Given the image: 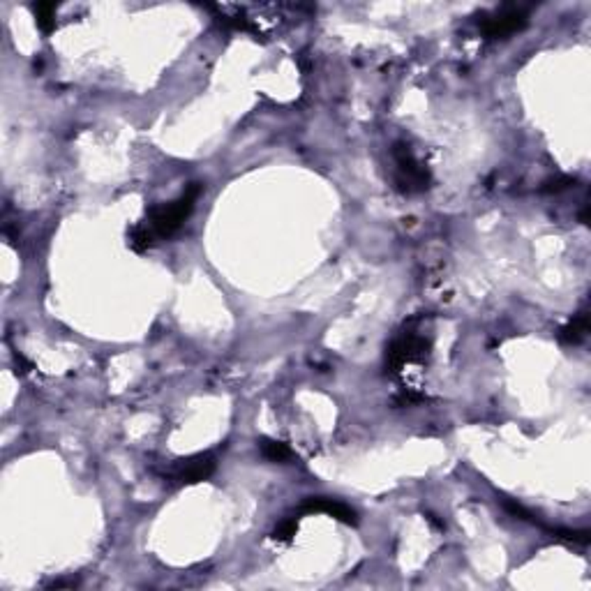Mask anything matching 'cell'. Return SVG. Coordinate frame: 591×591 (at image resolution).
Masks as SVG:
<instances>
[{"label":"cell","mask_w":591,"mask_h":591,"mask_svg":"<svg viewBox=\"0 0 591 591\" xmlns=\"http://www.w3.org/2000/svg\"><path fill=\"white\" fill-rule=\"evenodd\" d=\"M501 504H504V508L508 513H511L513 517H517V520H524V522H536L533 520V515L526 511V508L522 506V504H517V501H513V499H508V497H501Z\"/></svg>","instance_id":"cell-14"},{"label":"cell","mask_w":591,"mask_h":591,"mask_svg":"<svg viewBox=\"0 0 591 591\" xmlns=\"http://www.w3.org/2000/svg\"><path fill=\"white\" fill-rule=\"evenodd\" d=\"M570 185L575 188V178H570V175H557V178L545 180L543 188H541V192H545V194H559V192H563V190H568Z\"/></svg>","instance_id":"cell-12"},{"label":"cell","mask_w":591,"mask_h":591,"mask_svg":"<svg viewBox=\"0 0 591 591\" xmlns=\"http://www.w3.org/2000/svg\"><path fill=\"white\" fill-rule=\"evenodd\" d=\"M298 513L305 515H312V513H326L330 517H335L342 524H349V526H356L358 524V515L351 506L337 501V499H326V497H308L305 501L300 504Z\"/></svg>","instance_id":"cell-6"},{"label":"cell","mask_w":591,"mask_h":591,"mask_svg":"<svg viewBox=\"0 0 591 591\" xmlns=\"http://www.w3.org/2000/svg\"><path fill=\"white\" fill-rule=\"evenodd\" d=\"M587 332H589V314L580 312L559 330V340L563 345H580V342H585Z\"/></svg>","instance_id":"cell-7"},{"label":"cell","mask_w":591,"mask_h":591,"mask_svg":"<svg viewBox=\"0 0 591 591\" xmlns=\"http://www.w3.org/2000/svg\"><path fill=\"white\" fill-rule=\"evenodd\" d=\"M557 538H563V541H568V543H580V545H587L591 538H589V531L587 529H561V526H554V529H550Z\"/></svg>","instance_id":"cell-11"},{"label":"cell","mask_w":591,"mask_h":591,"mask_svg":"<svg viewBox=\"0 0 591 591\" xmlns=\"http://www.w3.org/2000/svg\"><path fill=\"white\" fill-rule=\"evenodd\" d=\"M430 349H432V342L428 337H423L413 330L400 332V335L386 347V354H384L386 374H400L402 369L411 363L423 365L425 360L430 358Z\"/></svg>","instance_id":"cell-2"},{"label":"cell","mask_w":591,"mask_h":591,"mask_svg":"<svg viewBox=\"0 0 591 591\" xmlns=\"http://www.w3.org/2000/svg\"><path fill=\"white\" fill-rule=\"evenodd\" d=\"M14 363H16V374H21V376L33 369V363H31V360H26L21 354H14Z\"/></svg>","instance_id":"cell-16"},{"label":"cell","mask_w":591,"mask_h":591,"mask_svg":"<svg viewBox=\"0 0 591 591\" xmlns=\"http://www.w3.org/2000/svg\"><path fill=\"white\" fill-rule=\"evenodd\" d=\"M33 14H35V23L42 33H53L55 28V5L53 3H35L33 5Z\"/></svg>","instance_id":"cell-10"},{"label":"cell","mask_w":591,"mask_h":591,"mask_svg":"<svg viewBox=\"0 0 591 591\" xmlns=\"http://www.w3.org/2000/svg\"><path fill=\"white\" fill-rule=\"evenodd\" d=\"M393 162H395V190L402 194H418L425 192L432 185V173L428 166L418 162V157L411 153L406 143L393 146Z\"/></svg>","instance_id":"cell-3"},{"label":"cell","mask_w":591,"mask_h":591,"mask_svg":"<svg viewBox=\"0 0 591 591\" xmlns=\"http://www.w3.org/2000/svg\"><path fill=\"white\" fill-rule=\"evenodd\" d=\"M425 397L421 393H413V391H404L402 395H397L395 397V404H400V406H411V404H418L423 402Z\"/></svg>","instance_id":"cell-15"},{"label":"cell","mask_w":591,"mask_h":591,"mask_svg":"<svg viewBox=\"0 0 591 591\" xmlns=\"http://www.w3.org/2000/svg\"><path fill=\"white\" fill-rule=\"evenodd\" d=\"M296 531H298V522H296L293 517H289V520H282L280 524L275 526L273 538L280 541V543H289L296 536Z\"/></svg>","instance_id":"cell-13"},{"label":"cell","mask_w":591,"mask_h":591,"mask_svg":"<svg viewBox=\"0 0 591 591\" xmlns=\"http://www.w3.org/2000/svg\"><path fill=\"white\" fill-rule=\"evenodd\" d=\"M63 587H70L72 589V587H77V582L70 580V582H53V585H51V589H63Z\"/></svg>","instance_id":"cell-17"},{"label":"cell","mask_w":591,"mask_h":591,"mask_svg":"<svg viewBox=\"0 0 591 591\" xmlns=\"http://www.w3.org/2000/svg\"><path fill=\"white\" fill-rule=\"evenodd\" d=\"M157 236L153 234V229L146 224V222H139L132 229L127 231V245L134 249V252H146L155 245Z\"/></svg>","instance_id":"cell-8"},{"label":"cell","mask_w":591,"mask_h":591,"mask_svg":"<svg viewBox=\"0 0 591 591\" xmlns=\"http://www.w3.org/2000/svg\"><path fill=\"white\" fill-rule=\"evenodd\" d=\"M478 26L483 31V35L492 37V40H497V37H508L526 26V12L522 7H501L492 14L480 16Z\"/></svg>","instance_id":"cell-5"},{"label":"cell","mask_w":591,"mask_h":591,"mask_svg":"<svg viewBox=\"0 0 591 591\" xmlns=\"http://www.w3.org/2000/svg\"><path fill=\"white\" fill-rule=\"evenodd\" d=\"M259 450H261V455L268 462H280V465H284V462H289L293 457L291 448L286 446L284 441H277V439H261L259 441Z\"/></svg>","instance_id":"cell-9"},{"label":"cell","mask_w":591,"mask_h":591,"mask_svg":"<svg viewBox=\"0 0 591 591\" xmlns=\"http://www.w3.org/2000/svg\"><path fill=\"white\" fill-rule=\"evenodd\" d=\"M217 469V460L212 452H197L192 457L175 460L173 465L166 469L164 478L171 485H194L201 480H208Z\"/></svg>","instance_id":"cell-4"},{"label":"cell","mask_w":591,"mask_h":591,"mask_svg":"<svg viewBox=\"0 0 591 591\" xmlns=\"http://www.w3.org/2000/svg\"><path fill=\"white\" fill-rule=\"evenodd\" d=\"M201 192H203L201 183H190L178 199H173L169 203H160V206H153L148 210L146 224L153 229V234L157 238H171L183 227V222L190 217Z\"/></svg>","instance_id":"cell-1"}]
</instances>
